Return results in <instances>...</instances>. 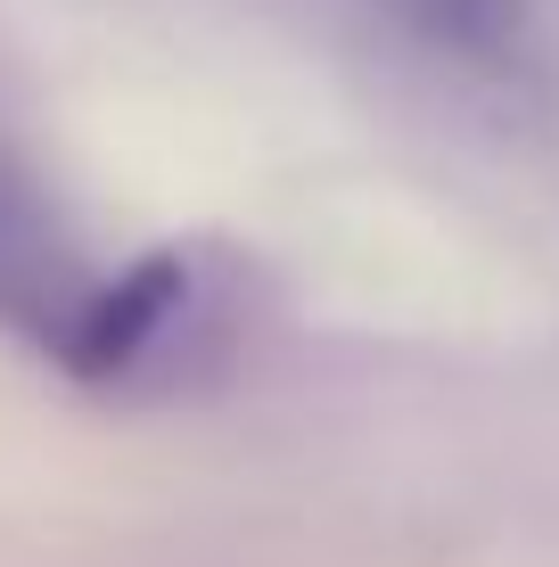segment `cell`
Segmentation results:
<instances>
[{
	"instance_id": "obj_1",
	"label": "cell",
	"mask_w": 559,
	"mask_h": 567,
	"mask_svg": "<svg viewBox=\"0 0 559 567\" xmlns=\"http://www.w3.org/2000/svg\"><path fill=\"white\" fill-rule=\"evenodd\" d=\"M387 9L395 25H412L420 42H445V50H503L527 17V0H371Z\"/></svg>"
}]
</instances>
